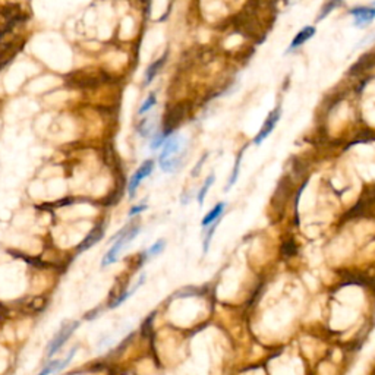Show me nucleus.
I'll use <instances>...</instances> for the list:
<instances>
[{
	"label": "nucleus",
	"instance_id": "2",
	"mask_svg": "<svg viewBox=\"0 0 375 375\" xmlns=\"http://www.w3.org/2000/svg\"><path fill=\"white\" fill-rule=\"evenodd\" d=\"M139 232H141L139 226H129V224L125 226L121 232L118 233V235L111 239V241L114 242V245L109 249V252L103 256V260H101V267H107V265L113 264V263L118 260V256L121 254L122 249H123L128 243L132 242V239H135Z\"/></svg>",
	"mask_w": 375,
	"mask_h": 375
},
{
	"label": "nucleus",
	"instance_id": "3",
	"mask_svg": "<svg viewBox=\"0 0 375 375\" xmlns=\"http://www.w3.org/2000/svg\"><path fill=\"white\" fill-rule=\"evenodd\" d=\"M79 327V321H71V322H65L60 330L56 333V336L52 339V342L47 346V356H53L65 343L66 340L74 334V331Z\"/></svg>",
	"mask_w": 375,
	"mask_h": 375
},
{
	"label": "nucleus",
	"instance_id": "19",
	"mask_svg": "<svg viewBox=\"0 0 375 375\" xmlns=\"http://www.w3.org/2000/svg\"><path fill=\"white\" fill-rule=\"evenodd\" d=\"M166 139H167V133H158L154 139L151 141V150H157V148H160V147L165 144Z\"/></svg>",
	"mask_w": 375,
	"mask_h": 375
},
{
	"label": "nucleus",
	"instance_id": "9",
	"mask_svg": "<svg viewBox=\"0 0 375 375\" xmlns=\"http://www.w3.org/2000/svg\"><path fill=\"white\" fill-rule=\"evenodd\" d=\"M315 35V27H305L302 31H299L296 35H295V38L292 40V43H290V49L289 50H295V49H298L300 47L302 44H305L308 40H311L312 37Z\"/></svg>",
	"mask_w": 375,
	"mask_h": 375
},
{
	"label": "nucleus",
	"instance_id": "17",
	"mask_svg": "<svg viewBox=\"0 0 375 375\" xmlns=\"http://www.w3.org/2000/svg\"><path fill=\"white\" fill-rule=\"evenodd\" d=\"M213 183H214V175H210V176L207 177V180H205V183L202 185V188L199 189L198 192V204L199 205H202L204 204V199L207 197V194H208V191H210V188L213 186Z\"/></svg>",
	"mask_w": 375,
	"mask_h": 375
},
{
	"label": "nucleus",
	"instance_id": "6",
	"mask_svg": "<svg viewBox=\"0 0 375 375\" xmlns=\"http://www.w3.org/2000/svg\"><path fill=\"white\" fill-rule=\"evenodd\" d=\"M350 15L353 16V24L359 28H364L375 19V8L358 6L350 11Z\"/></svg>",
	"mask_w": 375,
	"mask_h": 375
},
{
	"label": "nucleus",
	"instance_id": "4",
	"mask_svg": "<svg viewBox=\"0 0 375 375\" xmlns=\"http://www.w3.org/2000/svg\"><path fill=\"white\" fill-rule=\"evenodd\" d=\"M153 169H154V161H153V160H147V161H144L143 165H141V167L133 173V176L131 177V180H129V185H128V192H129V197H131V198L135 197V192H136V189L139 186V183L143 182L145 177L151 175Z\"/></svg>",
	"mask_w": 375,
	"mask_h": 375
},
{
	"label": "nucleus",
	"instance_id": "5",
	"mask_svg": "<svg viewBox=\"0 0 375 375\" xmlns=\"http://www.w3.org/2000/svg\"><path fill=\"white\" fill-rule=\"evenodd\" d=\"M280 116H282V107H277V109H274V110L268 114V118L265 119L264 125L261 126V129H260L258 135L255 136L254 139L255 145H260L264 139L268 138V135L273 132V129L276 128V125L278 123V121H280Z\"/></svg>",
	"mask_w": 375,
	"mask_h": 375
},
{
	"label": "nucleus",
	"instance_id": "13",
	"mask_svg": "<svg viewBox=\"0 0 375 375\" xmlns=\"http://www.w3.org/2000/svg\"><path fill=\"white\" fill-rule=\"evenodd\" d=\"M241 163H242V153L238 155V158H236V163H235V167H233V172L230 177H229V182H227V185L224 186V191L227 192L229 189H232L233 185L238 182V177H239V172H241Z\"/></svg>",
	"mask_w": 375,
	"mask_h": 375
},
{
	"label": "nucleus",
	"instance_id": "16",
	"mask_svg": "<svg viewBox=\"0 0 375 375\" xmlns=\"http://www.w3.org/2000/svg\"><path fill=\"white\" fill-rule=\"evenodd\" d=\"M165 248H166V241L160 239V241H157L154 245H151V246H150V248L145 251L144 256H145V258H153V256L158 255L160 252H163V249H165Z\"/></svg>",
	"mask_w": 375,
	"mask_h": 375
},
{
	"label": "nucleus",
	"instance_id": "10",
	"mask_svg": "<svg viewBox=\"0 0 375 375\" xmlns=\"http://www.w3.org/2000/svg\"><path fill=\"white\" fill-rule=\"evenodd\" d=\"M224 207H226V204L224 202H219L217 205H214V208L202 219L201 221V226L202 227H208L211 223H214L216 220H219L221 217V214H223V211H224Z\"/></svg>",
	"mask_w": 375,
	"mask_h": 375
},
{
	"label": "nucleus",
	"instance_id": "14",
	"mask_svg": "<svg viewBox=\"0 0 375 375\" xmlns=\"http://www.w3.org/2000/svg\"><path fill=\"white\" fill-rule=\"evenodd\" d=\"M340 3H342V0H327V3L322 6L320 15H318V18H317V22H320L321 19L327 18V16H329L331 12L336 9V8H339V6H340Z\"/></svg>",
	"mask_w": 375,
	"mask_h": 375
},
{
	"label": "nucleus",
	"instance_id": "20",
	"mask_svg": "<svg viewBox=\"0 0 375 375\" xmlns=\"http://www.w3.org/2000/svg\"><path fill=\"white\" fill-rule=\"evenodd\" d=\"M144 210H147V205H145V204H139V205H136V207H132V208H131V211H129V216L133 217V216H136V214L143 213Z\"/></svg>",
	"mask_w": 375,
	"mask_h": 375
},
{
	"label": "nucleus",
	"instance_id": "12",
	"mask_svg": "<svg viewBox=\"0 0 375 375\" xmlns=\"http://www.w3.org/2000/svg\"><path fill=\"white\" fill-rule=\"evenodd\" d=\"M145 277H147V276H145V274H141V277H139V278H138V282H136V283L133 285L132 289H131V290H128V292H125V293H123V295H122V296L119 299H116V300H114V302H113V303H111V305H110V308H116V307H119V305H122V303H123V302H125L126 299L131 298V296H132L133 293H135V292L138 290V287L141 286V285H143L144 282H145Z\"/></svg>",
	"mask_w": 375,
	"mask_h": 375
},
{
	"label": "nucleus",
	"instance_id": "1",
	"mask_svg": "<svg viewBox=\"0 0 375 375\" xmlns=\"http://www.w3.org/2000/svg\"><path fill=\"white\" fill-rule=\"evenodd\" d=\"M185 139L180 135L169 136L163 144V150L158 157V165L166 173H175L183 163Z\"/></svg>",
	"mask_w": 375,
	"mask_h": 375
},
{
	"label": "nucleus",
	"instance_id": "18",
	"mask_svg": "<svg viewBox=\"0 0 375 375\" xmlns=\"http://www.w3.org/2000/svg\"><path fill=\"white\" fill-rule=\"evenodd\" d=\"M155 103H157V97H155V94H150L147 100L143 103V106L139 107V114H144V113H147L148 110H151L153 107L155 106Z\"/></svg>",
	"mask_w": 375,
	"mask_h": 375
},
{
	"label": "nucleus",
	"instance_id": "21",
	"mask_svg": "<svg viewBox=\"0 0 375 375\" xmlns=\"http://www.w3.org/2000/svg\"><path fill=\"white\" fill-rule=\"evenodd\" d=\"M205 160H207V155H202V158L199 160V163H198V165H197V167H195V169L192 170V176H198V175H199V169H201V166H202V163H204Z\"/></svg>",
	"mask_w": 375,
	"mask_h": 375
},
{
	"label": "nucleus",
	"instance_id": "11",
	"mask_svg": "<svg viewBox=\"0 0 375 375\" xmlns=\"http://www.w3.org/2000/svg\"><path fill=\"white\" fill-rule=\"evenodd\" d=\"M165 62H166V56H163V57H160L158 60H155L154 63L147 69V72H145V85H148V84L153 82V79H154L155 75L158 74V71H160L161 66L165 65Z\"/></svg>",
	"mask_w": 375,
	"mask_h": 375
},
{
	"label": "nucleus",
	"instance_id": "15",
	"mask_svg": "<svg viewBox=\"0 0 375 375\" xmlns=\"http://www.w3.org/2000/svg\"><path fill=\"white\" fill-rule=\"evenodd\" d=\"M219 220H216L214 223H211L210 227L208 229H205L207 233H205V236H204V242H202V254L205 255L208 252V249H210V245H211V238H213V235L216 232V229H217V224H219Z\"/></svg>",
	"mask_w": 375,
	"mask_h": 375
},
{
	"label": "nucleus",
	"instance_id": "7",
	"mask_svg": "<svg viewBox=\"0 0 375 375\" xmlns=\"http://www.w3.org/2000/svg\"><path fill=\"white\" fill-rule=\"evenodd\" d=\"M78 347L75 346L71 352L67 353L66 356L63 358V359H57V361H53V362H50V364L47 365L43 368V371L40 372L38 375H52L55 374V372H59V371H62V369H65L67 365L72 362V359H74V356H75V353H77Z\"/></svg>",
	"mask_w": 375,
	"mask_h": 375
},
{
	"label": "nucleus",
	"instance_id": "8",
	"mask_svg": "<svg viewBox=\"0 0 375 375\" xmlns=\"http://www.w3.org/2000/svg\"><path fill=\"white\" fill-rule=\"evenodd\" d=\"M103 235H104V229H103V226H99V227H96L92 232L89 233L88 236L82 241V243L78 246V252H84V251H87L89 249L92 245H96V243H99L101 241V238H103Z\"/></svg>",
	"mask_w": 375,
	"mask_h": 375
}]
</instances>
